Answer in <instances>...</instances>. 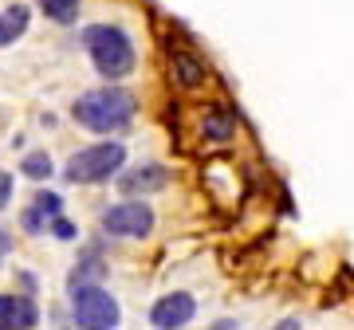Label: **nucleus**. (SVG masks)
<instances>
[{"label":"nucleus","mask_w":354,"mask_h":330,"mask_svg":"<svg viewBox=\"0 0 354 330\" xmlns=\"http://www.w3.org/2000/svg\"><path fill=\"white\" fill-rule=\"evenodd\" d=\"M71 315L87 330H111L118 327L122 311H118L111 291H102L99 283L91 280V283H71Z\"/></svg>","instance_id":"4"},{"label":"nucleus","mask_w":354,"mask_h":330,"mask_svg":"<svg viewBox=\"0 0 354 330\" xmlns=\"http://www.w3.org/2000/svg\"><path fill=\"white\" fill-rule=\"evenodd\" d=\"M79 126L95 130V134H118L134 122V95L122 87H95L87 95H79L75 106H71Z\"/></svg>","instance_id":"1"},{"label":"nucleus","mask_w":354,"mask_h":330,"mask_svg":"<svg viewBox=\"0 0 354 330\" xmlns=\"http://www.w3.org/2000/svg\"><path fill=\"white\" fill-rule=\"evenodd\" d=\"M122 165H127V146L122 142H99V146H87V150H79L67 157L64 177L71 185H102Z\"/></svg>","instance_id":"3"},{"label":"nucleus","mask_w":354,"mask_h":330,"mask_svg":"<svg viewBox=\"0 0 354 330\" xmlns=\"http://www.w3.org/2000/svg\"><path fill=\"white\" fill-rule=\"evenodd\" d=\"M169 67H174L177 83H181L185 90H193V87H201L205 83V64L201 59H193V55H185V51H177L174 59H169Z\"/></svg>","instance_id":"10"},{"label":"nucleus","mask_w":354,"mask_h":330,"mask_svg":"<svg viewBox=\"0 0 354 330\" xmlns=\"http://www.w3.org/2000/svg\"><path fill=\"white\" fill-rule=\"evenodd\" d=\"M39 8H44V16L48 20H55V24H75L79 20V8H83V0H39Z\"/></svg>","instance_id":"11"},{"label":"nucleus","mask_w":354,"mask_h":330,"mask_svg":"<svg viewBox=\"0 0 354 330\" xmlns=\"http://www.w3.org/2000/svg\"><path fill=\"white\" fill-rule=\"evenodd\" d=\"M197 315V303H193V295L185 291H174V295H162L150 311V322L162 330H174V327H185L189 318Z\"/></svg>","instance_id":"6"},{"label":"nucleus","mask_w":354,"mask_h":330,"mask_svg":"<svg viewBox=\"0 0 354 330\" xmlns=\"http://www.w3.org/2000/svg\"><path fill=\"white\" fill-rule=\"evenodd\" d=\"M20 173H24V177H32V181H44V177H51L55 169H51V157H48V150H32V153H24V162H20Z\"/></svg>","instance_id":"12"},{"label":"nucleus","mask_w":354,"mask_h":330,"mask_svg":"<svg viewBox=\"0 0 354 330\" xmlns=\"http://www.w3.org/2000/svg\"><path fill=\"white\" fill-rule=\"evenodd\" d=\"M0 327H36V307H32V299L0 295Z\"/></svg>","instance_id":"8"},{"label":"nucleus","mask_w":354,"mask_h":330,"mask_svg":"<svg viewBox=\"0 0 354 330\" xmlns=\"http://www.w3.org/2000/svg\"><path fill=\"white\" fill-rule=\"evenodd\" d=\"M48 232L55 236V240H75V236H79V229L71 224V220H67L64 213H55V216L48 220Z\"/></svg>","instance_id":"14"},{"label":"nucleus","mask_w":354,"mask_h":330,"mask_svg":"<svg viewBox=\"0 0 354 330\" xmlns=\"http://www.w3.org/2000/svg\"><path fill=\"white\" fill-rule=\"evenodd\" d=\"M32 204H36L39 213L48 216H55V213H64V197H59V193H36V197H32Z\"/></svg>","instance_id":"15"},{"label":"nucleus","mask_w":354,"mask_h":330,"mask_svg":"<svg viewBox=\"0 0 354 330\" xmlns=\"http://www.w3.org/2000/svg\"><path fill=\"white\" fill-rule=\"evenodd\" d=\"M83 48H87L95 71H99L106 83L127 79L130 71H134V64H138L134 43H130V36L118 24H91V28H83Z\"/></svg>","instance_id":"2"},{"label":"nucleus","mask_w":354,"mask_h":330,"mask_svg":"<svg viewBox=\"0 0 354 330\" xmlns=\"http://www.w3.org/2000/svg\"><path fill=\"white\" fill-rule=\"evenodd\" d=\"M205 134H209L213 142H228L232 138V118L228 115H209L205 118Z\"/></svg>","instance_id":"13"},{"label":"nucleus","mask_w":354,"mask_h":330,"mask_svg":"<svg viewBox=\"0 0 354 330\" xmlns=\"http://www.w3.org/2000/svg\"><path fill=\"white\" fill-rule=\"evenodd\" d=\"M20 220H24V232H32V236L48 232V216L39 213L36 204H32V208H24V216H20Z\"/></svg>","instance_id":"16"},{"label":"nucleus","mask_w":354,"mask_h":330,"mask_svg":"<svg viewBox=\"0 0 354 330\" xmlns=\"http://www.w3.org/2000/svg\"><path fill=\"white\" fill-rule=\"evenodd\" d=\"M118 177V189L127 193V197H146V193H158L169 185V169L165 165H138V169H118L114 173Z\"/></svg>","instance_id":"7"},{"label":"nucleus","mask_w":354,"mask_h":330,"mask_svg":"<svg viewBox=\"0 0 354 330\" xmlns=\"http://www.w3.org/2000/svg\"><path fill=\"white\" fill-rule=\"evenodd\" d=\"M28 20H32V12H28L24 4H12V8H4V16H0V48H8V43H16V39L28 32Z\"/></svg>","instance_id":"9"},{"label":"nucleus","mask_w":354,"mask_h":330,"mask_svg":"<svg viewBox=\"0 0 354 330\" xmlns=\"http://www.w3.org/2000/svg\"><path fill=\"white\" fill-rule=\"evenodd\" d=\"M102 232H106V236H127V240L150 236L153 232V208L146 201L111 204V208L102 213Z\"/></svg>","instance_id":"5"},{"label":"nucleus","mask_w":354,"mask_h":330,"mask_svg":"<svg viewBox=\"0 0 354 330\" xmlns=\"http://www.w3.org/2000/svg\"><path fill=\"white\" fill-rule=\"evenodd\" d=\"M8 185H12V181H8V177H0V208L8 204Z\"/></svg>","instance_id":"17"}]
</instances>
